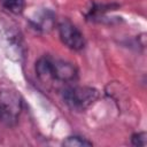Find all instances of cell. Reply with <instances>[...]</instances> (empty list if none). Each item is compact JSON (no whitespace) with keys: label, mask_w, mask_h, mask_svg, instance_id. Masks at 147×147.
<instances>
[{"label":"cell","mask_w":147,"mask_h":147,"mask_svg":"<svg viewBox=\"0 0 147 147\" xmlns=\"http://www.w3.org/2000/svg\"><path fill=\"white\" fill-rule=\"evenodd\" d=\"M99 98L98 90L90 86H67L62 91L64 103L75 111H83L91 107Z\"/></svg>","instance_id":"obj_2"},{"label":"cell","mask_w":147,"mask_h":147,"mask_svg":"<svg viewBox=\"0 0 147 147\" xmlns=\"http://www.w3.org/2000/svg\"><path fill=\"white\" fill-rule=\"evenodd\" d=\"M93 144L91 141H88L85 138H82L79 136H71L68 137L64 141H63V146H68V147H83V146H92Z\"/></svg>","instance_id":"obj_7"},{"label":"cell","mask_w":147,"mask_h":147,"mask_svg":"<svg viewBox=\"0 0 147 147\" xmlns=\"http://www.w3.org/2000/svg\"><path fill=\"white\" fill-rule=\"evenodd\" d=\"M61 41L72 51H80L85 47V38L80 30L69 20H63L57 25Z\"/></svg>","instance_id":"obj_4"},{"label":"cell","mask_w":147,"mask_h":147,"mask_svg":"<svg viewBox=\"0 0 147 147\" xmlns=\"http://www.w3.org/2000/svg\"><path fill=\"white\" fill-rule=\"evenodd\" d=\"M132 145L134 146H145L146 145V133L145 132H138L132 136L131 138Z\"/></svg>","instance_id":"obj_8"},{"label":"cell","mask_w":147,"mask_h":147,"mask_svg":"<svg viewBox=\"0 0 147 147\" xmlns=\"http://www.w3.org/2000/svg\"><path fill=\"white\" fill-rule=\"evenodd\" d=\"M1 6L9 13L18 15L25 8V0H0Z\"/></svg>","instance_id":"obj_6"},{"label":"cell","mask_w":147,"mask_h":147,"mask_svg":"<svg viewBox=\"0 0 147 147\" xmlns=\"http://www.w3.org/2000/svg\"><path fill=\"white\" fill-rule=\"evenodd\" d=\"M22 113V98L14 90L0 91V121L7 126H14Z\"/></svg>","instance_id":"obj_3"},{"label":"cell","mask_w":147,"mask_h":147,"mask_svg":"<svg viewBox=\"0 0 147 147\" xmlns=\"http://www.w3.org/2000/svg\"><path fill=\"white\" fill-rule=\"evenodd\" d=\"M33 24L38 30H44V31L51 30L52 26L54 25V16L51 11L46 10L40 15H38L36 18H33Z\"/></svg>","instance_id":"obj_5"},{"label":"cell","mask_w":147,"mask_h":147,"mask_svg":"<svg viewBox=\"0 0 147 147\" xmlns=\"http://www.w3.org/2000/svg\"><path fill=\"white\" fill-rule=\"evenodd\" d=\"M36 74L45 84L54 82L71 83L77 78V69L72 63L51 56H41L36 62Z\"/></svg>","instance_id":"obj_1"}]
</instances>
